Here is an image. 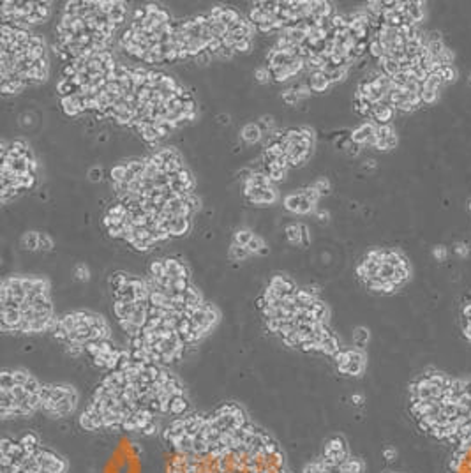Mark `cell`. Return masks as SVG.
<instances>
[{
	"instance_id": "obj_1",
	"label": "cell",
	"mask_w": 471,
	"mask_h": 473,
	"mask_svg": "<svg viewBox=\"0 0 471 473\" xmlns=\"http://www.w3.org/2000/svg\"><path fill=\"white\" fill-rule=\"evenodd\" d=\"M166 473H291L281 442L237 401L170 420L161 433Z\"/></svg>"
},
{
	"instance_id": "obj_2",
	"label": "cell",
	"mask_w": 471,
	"mask_h": 473,
	"mask_svg": "<svg viewBox=\"0 0 471 473\" xmlns=\"http://www.w3.org/2000/svg\"><path fill=\"white\" fill-rule=\"evenodd\" d=\"M192 412L191 397L173 373L157 364L132 360L106 373L88 404L78 413L87 433H127L142 438L161 436L170 420Z\"/></svg>"
},
{
	"instance_id": "obj_3",
	"label": "cell",
	"mask_w": 471,
	"mask_h": 473,
	"mask_svg": "<svg viewBox=\"0 0 471 473\" xmlns=\"http://www.w3.org/2000/svg\"><path fill=\"white\" fill-rule=\"evenodd\" d=\"M408 410L422 434L459 445L471 438V380L424 369L408 385Z\"/></svg>"
},
{
	"instance_id": "obj_4",
	"label": "cell",
	"mask_w": 471,
	"mask_h": 473,
	"mask_svg": "<svg viewBox=\"0 0 471 473\" xmlns=\"http://www.w3.org/2000/svg\"><path fill=\"white\" fill-rule=\"evenodd\" d=\"M57 320L50 281L32 276L4 277L0 284V328L4 334L53 332Z\"/></svg>"
},
{
	"instance_id": "obj_5",
	"label": "cell",
	"mask_w": 471,
	"mask_h": 473,
	"mask_svg": "<svg viewBox=\"0 0 471 473\" xmlns=\"http://www.w3.org/2000/svg\"><path fill=\"white\" fill-rule=\"evenodd\" d=\"M0 473H69V461L34 431L4 434Z\"/></svg>"
},
{
	"instance_id": "obj_6",
	"label": "cell",
	"mask_w": 471,
	"mask_h": 473,
	"mask_svg": "<svg viewBox=\"0 0 471 473\" xmlns=\"http://www.w3.org/2000/svg\"><path fill=\"white\" fill-rule=\"evenodd\" d=\"M43 383L23 367H4L0 373V419L4 422L32 419L41 412Z\"/></svg>"
},
{
	"instance_id": "obj_7",
	"label": "cell",
	"mask_w": 471,
	"mask_h": 473,
	"mask_svg": "<svg viewBox=\"0 0 471 473\" xmlns=\"http://www.w3.org/2000/svg\"><path fill=\"white\" fill-rule=\"evenodd\" d=\"M51 334L71 357H80L85 353L87 345L94 341H103V339H111L113 332L103 315L80 309V311H69L58 316Z\"/></svg>"
},
{
	"instance_id": "obj_8",
	"label": "cell",
	"mask_w": 471,
	"mask_h": 473,
	"mask_svg": "<svg viewBox=\"0 0 471 473\" xmlns=\"http://www.w3.org/2000/svg\"><path fill=\"white\" fill-rule=\"evenodd\" d=\"M365 470L367 463L353 454L346 436L335 433L325 440L320 454L307 461L300 473H365Z\"/></svg>"
},
{
	"instance_id": "obj_9",
	"label": "cell",
	"mask_w": 471,
	"mask_h": 473,
	"mask_svg": "<svg viewBox=\"0 0 471 473\" xmlns=\"http://www.w3.org/2000/svg\"><path fill=\"white\" fill-rule=\"evenodd\" d=\"M80 408V392L71 383H43L41 413L51 420H64L76 415Z\"/></svg>"
},
{
	"instance_id": "obj_10",
	"label": "cell",
	"mask_w": 471,
	"mask_h": 473,
	"mask_svg": "<svg viewBox=\"0 0 471 473\" xmlns=\"http://www.w3.org/2000/svg\"><path fill=\"white\" fill-rule=\"evenodd\" d=\"M332 360L337 373L346 376V378H362L367 369V353L358 346L341 348L332 357Z\"/></svg>"
},
{
	"instance_id": "obj_11",
	"label": "cell",
	"mask_w": 471,
	"mask_h": 473,
	"mask_svg": "<svg viewBox=\"0 0 471 473\" xmlns=\"http://www.w3.org/2000/svg\"><path fill=\"white\" fill-rule=\"evenodd\" d=\"M448 473H471V438L454 447L448 461Z\"/></svg>"
},
{
	"instance_id": "obj_12",
	"label": "cell",
	"mask_w": 471,
	"mask_h": 473,
	"mask_svg": "<svg viewBox=\"0 0 471 473\" xmlns=\"http://www.w3.org/2000/svg\"><path fill=\"white\" fill-rule=\"evenodd\" d=\"M244 196H246L247 201L251 205H274V203L279 199V193H277L276 187H251V186H244Z\"/></svg>"
},
{
	"instance_id": "obj_13",
	"label": "cell",
	"mask_w": 471,
	"mask_h": 473,
	"mask_svg": "<svg viewBox=\"0 0 471 473\" xmlns=\"http://www.w3.org/2000/svg\"><path fill=\"white\" fill-rule=\"evenodd\" d=\"M373 136H376V124L374 122H363L362 125H358L353 132H351L350 140L357 145H367Z\"/></svg>"
},
{
	"instance_id": "obj_14",
	"label": "cell",
	"mask_w": 471,
	"mask_h": 473,
	"mask_svg": "<svg viewBox=\"0 0 471 473\" xmlns=\"http://www.w3.org/2000/svg\"><path fill=\"white\" fill-rule=\"evenodd\" d=\"M395 115V108L390 105H385V103H378V105L373 106V120L376 125H385L390 124V120Z\"/></svg>"
},
{
	"instance_id": "obj_15",
	"label": "cell",
	"mask_w": 471,
	"mask_h": 473,
	"mask_svg": "<svg viewBox=\"0 0 471 473\" xmlns=\"http://www.w3.org/2000/svg\"><path fill=\"white\" fill-rule=\"evenodd\" d=\"M330 87H332V81L326 73H309L307 76V88L311 92H326Z\"/></svg>"
},
{
	"instance_id": "obj_16",
	"label": "cell",
	"mask_w": 471,
	"mask_h": 473,
	"mask_svg": "<svg viewBox=\"0 0 471 473\" xmlns=\"http://www.w3.org/2000/svg\"><path fill=\"white\" fill-rule=\"evenodd\" d=\"M60 105L62 110L68 117H78L81 112H83V106H81V94L76 92L73 95H68V97H60Z\"/></svg>"
},
{
	"instance_id": "obj_17",
	"label": "cell",
	"mask_w": 471,
	"mask_h": 473,
	"mask_svg": "<svg viewBox=\"0 0 471 473\" xmlns=\"http://www.w3.org/2000/svg\"><path fill=\"white\" fill-rule=\"evenodd\" d=\"M166 265V274L172 277H185V279H191V272H189L187 265L180 260V258H164Z\"/></svg>"
},
{
	"instance_id": "obj_18",
	"label": "cell",
	"mask_w": 471,
	"mask_h": 473,
	"mask_svg": "<svg viewBox=\"0 0 471 473\" xmlns=\"http://www.w3.org/2000/svg\"><path fill=\"white\" fill-rule=\"evenodd\" d=\"M51 14V2H36L34 13L27 18L28 23H44Z\"/></svg>"
},
{
	"instance_id": "obj_19",
	"label": "cell",
	"mask_w": 471,
	"mask_h": 473,
	"mask_svg": "<svg viewBox=\"0 0 471 473\" xmlns=\"http://www.w3.org/2000/svg\"><path fill=\"white\" fill-rule=\"evenodd\" d=\"M240 136H242V140L246 143H249V145H254V143H258L259 140L263 138V131L259 129L258 122H249L247 125H244Z\"/></svg>"
},
{
	"instance_id": "obj_20",
	"label": "cell",
	"mask_w": 471,
	"mask_h": 473,
	"mask_svg": "<svg viewBox=\"0 0 471 473\" xmlns=\"http://www.w3.org/2000/svg\"><path fill=\"white\" fill-rule=\"evenodd\" d=\"M125 16H127V7H125L124 2H115V7L111 9V13L108 14L110 21L117 27V25H122L125 21Z\"/></svg>"
},
{
	"instance_id": "obj_21",
	"label": "cell",
	"mask_w": 471,
	"mask_h": 473,
	"mask_svg": "<svg viewBox=\"0 0 471 473\" xmlns=\"http://www.w3.org/2000/svg\"><path fill=\"white\" fill-rule=\"evenodd\" d=\"M422 6H424V2H408V9L404 13V16H408L417 25L418 21L424 20V7Z\"/></svg>"
},
{
	"instance_id": "obj_22",
	"label": "cell",
	"mask_w": 471,
	"mask_h": 473,
	"mask_svg": "<svg viewBox=\"0 0 471 473\" xmlns=\"http://www.w3.org/2000/svg\"><path fill=\"white\" fill-rule=\"evenodd\" d=\"M270 75H272V80L277 81V83H283V81H288L291 80L293 76H296V73L293 71L291 65H286V67H274V69H268Z\"/></svg>"
},
{
	"instance_id": "obj_23",
	"label": "cell",
	"mask_w": 471,
	"mask_h": 473,
	"mask_svg": "<svg viewBox=\"0 0 471 473\" xmlns=\"http://www.w3.org/2000/svg\"><path fill=\"white\" fill-rule=\"evenodd\" d=\"M110 179L111 184H125V179H127V164L125 162H120V164H115L113 168L110 170Z\"/></svg>"
},
{
	"instance_id": "obj_24",
	"label": "cell",
	"mask_w": 471,
	"mask_h": 473,
	"mask_svg": "<svg viewBox=\"0 0 471 473\" xmlns=\"http://www.w3.org/2000/svg\"><path fill=\"white\" fill-rule=\"evenodd\" d=\"M18 184H20V189L21 191L34 189L36 184H37V173H30V172L18 173Z\"/></svg>"
},
{
	"instance_id": "obj_25",
	"label": "cell",
	"mask_w": 471,
	"mask_h": 473,
	"mask_svg": "<svg viewBox=\"0 0 471 473\" xmlns=\"http://www.w3.org/2000/svg\"><path fill=\"white\" fill-rule=\"evenodd\" d=\"M348 71H350V65H344V67H332V65H328V69H326L325 73L328 75L332 85H335V83H341V81L346 80Z\"/></svg>"
},
{
	"instance_id": "obj_26",
	"label": "cell",
	"mask_w": 471,
	"mask_h": 473,
	"mask_svg": "<svg viewBox=\"0 0 471 473\" xmlns=\"http://www.w3.org/2000/svg\"><path fill=\"white\" fill-rule=\"evenodd\" d=\"M284 233H286V239L290 244L302 246V224H290V226H286Z\"/></svg>"
},
{
	"instance_id": "obj_27",
	"label": "cell",
	"mask_w": 471,
	"mask_h": 473,
	"mask_svg": "<svg viewBox=\"0 0 471 473\" xmlns=\"http://www.w3.org/2000/svg\"><path fill=\"white\" fill-rule=\"evenodd\" d=\"M284 209L288 210V212H296L298 214V209H300V203H302V193H291V194H286L284 196Z\"/></svg>"
},
{
	"instance_id": "obj_28",
	"label": "cell",
	"mask_w": 471,
	"mask_h": 473,
	"mask_svg": "<svg viewBox=\"0 0 471 473\" xmlns=\"http://www.w3.org/2000/svg\"><path fill=\"white\" fill-rule=\"evenodd\" d=\"M106 216L118 217V219H125V217L129 216V209L122 201H115V203H111V205L108 207V212H106Z\"/></svg>"
},
{
	"instance_id": "obj_29",
	"label": "cell",
	"mask_w": 471,
	"mask_h": 473,
	"mask_svg": "<svg viewBox=\"0 0 471 473\" xmlns=\"http://www.w3.org/2000/svg\"><path fill=\"white\" fill-rule=\"evenodd\" d=\"M369 339H371V334L365 327H357L353 330V345L358 346V348H363V346L369 343Z\"/></svg>"
},
{
	"instance_id": "obj_30",
	"label": "cell",
	"mask_w": 471,
	"mask_h": 473,
	"mask_svg": "<svg viewBox=\"0 0 471 473\" xmlns=\"http://www.w3.org/2000/svg\"><path fill=\"white\" fill-rule=\"evenodd\" d=\"M249 256H251V253L246 246H237V244H231V247H229V258H231V260L244 261Z\"/></svg>"
},
{
	"instance_id": "obj_31",
	"label": "cell",
	"mask_w": 471,
	"mask_h": 473,
	"mask_svg": "<svg viewBox=\"0 0 471 473\" xmlns=\"http://www.w3.org/2000/svg\"><path fill=\"white\" fill-rule=\"evenodd\" d=\"M21 244L27 251H39V233L37 231H28L23 235Z\"/></svg>"
},
{
	"instance_id": "obj_32",
	"label": "cell",
	"mask_w": 471,
	"mask_h": 473,
	"mask_svg": "<svg viewBox=\"0 0 471 473\" xmlns=\"http://www.w3.org/2000/svg\"><path fill=\"white\" fill-rule=\"evenodd\" d=\"M78 90H80V88L74 87V85L71 83V80H68V78H60V81L57 83V92L62 95V97H68V95L76 94Z\"/></svg>"
},
{
	"instance_id": "obj_33",
	"label": "cell",
	"mask_w": 471,
	"mask_h": 473,
	"mask_svg": "<svg viewBox=\"0 0 471 473\" xmlns=\"http://www.w3.org/2000/svg\"><path fill=\"white\" fill-rule=\"evenodd\" d=\"M369 53H371V57H374L376 60L383 57V55H387V50H385V46L376 38H374V36L369 41Z\"/></svg>"
},
{
	"instance_id": "obj_34",
	"label": "cell",
	"mask_w": 471,
	"mask_h": 473,
	"mask_svg": "<svg viewBox=\"0 0 471 473\" xmlns=\"http://www.w3.org/2000/svg\"><path fill=\"white\" fill-rule=\"evenodd\" d=\"M265 173L270 177V180H272V182L276 184V182H283V180L286 179L288 170H284V168H276V166H268V168H265Z\"/></svg>"
},
{
	"instance_id": "obj_35",
	"label": "cell",
	"mask_w": 471,
	"mask_h": 473,
	"mask_svg": "<svg viewBox=\"0 0 471 473\" xmlns=\"http://www.w3.org/2000/svg\"><path fill=\"white\" fill-rule=\"evenodd\" d=\"M254 233L251 230H237L235 235H233V244L237 246H247V244L253 240Z\"/></svg>"
},
{
	"instance_id": "obj_36",
	"label": "cell",
	"mask_w": 471,
	"mask_h": 473,
	"mask_svg": "<svg viewBox=\"0 0 471 473\" xmlns=\"http://www.w3.org/2000/svg\"><path fill=\"white\" fill-rule=\"evenodd\" d=\"M381 69H383V75L390 76V78H394V76H397L400 71H402V67H400L399 62L392 60V58H388L387 62H385L383 65H381Z\"/></svg>"
},
{
	"instance_id": "obj_37",
	"label": "cell",
	"mask_w": 471,
	"mask_h": 473,
	"mask_svg": "<svg viewBox=\"0 0 471 473\" xmlns=\"http://www.w3.org/2000/svg\"><path fill=\"white\" fill-rule=\"evenodd\" d=\"M436 75H440L445 83H450V81L457 80V71H455L452 65H443V67H440L436 71Z\"/></svg>"
},
{
	"instance_id": "obj_38",
	"label": "cell",
	"mask_w": 471,
	"mask_h": 473,
	"mask_svg": "<svg viewBox=\"0 0 471 473\" xmlns=\"http://www.w3.org/2000/svg\"><path fill=\"white\" fill-rule=\"evenodd\" d=\"M155 127H157V131H159V136L161 138H166L168 134H172L173 131H175V125L173 124H170L168 120H159V122H155Z\"/></svg>"
},
{
	"instance_id": "obj_39",
	"label": "cell",
	"mask_w": 471,
	"mask_h": 473,
	"mask_svg": "<svg viewBox=\"0 0 471 473\" xmlns=\"http://www.w3.org/2000/svg\"><path fill=\"white\" fill-rule=\"evenodd\" d=\"M313 187L320 193V196H325V194L330 193V182H328V179H325V177H320V179L313 184Z\"/></svg>"
},
{
	"instance_id": "obj_40",
	"label": "cell",
	"mask_w": 471,
	"mask_h": 473,
	"mask_svg": "<svg viewBox=\"0 0 471 473\" xmlns=\"http://www.w3.org/2000/svg\"><path fill=\"white\" fill-rule=\"evenodd\" d=\"M392 134H395V131L392 129L390 124L376 125V138L378 140H387V138H390Z\"/></svg>"
},
{
	"instance_id": "obj_41",
	"label": "cell",
	"mask_w": 471,
	"mask_h": 473,
	"mask_svg": "<svg viewBox=\"0 0 471 473\" xmlns=\"http://www.w3.org/2000/svg\"><path fill=\"white\" fill-rule=\"evenodd\" d=\"M251 48H253V39H244L233 44V51L235 53H249Z\"/></svg>"
},
{
	"instance_id": "obj_42",
	"label": "cell",
	"mask_w": 471,
	"mask_h": 473,
	"mask_svg": "<svg viewBox=\"0 0 471 473\" xmlns=\"http://www.w3.org/2000/svg\"><path fill=\"white\" fill-rule=\"evenodd\" d=\"M254 80L258 81V83H268L270 80H272V75H270L268 67H259L254 71Z\"/></svg>"
},
{
	"instance_id": "obj_43",
	"label": "cell",
	"mask_w": 471,
	"mask_h": 473,
	"mask_svg": "<svg viewBox=\"0 0 471 473\" xmlns=\"http://www.w3.org/2000/svg\"><path fill=\"white\" fill-rule=\"evenodd\" d=\"M51 249H53V240H51V236L46 233H39V251L48 253V251H51Z\"/></svg>"
},
{
	"instance_id": "obj_44",
	"label": "cell",
	"mask_w": 471,
	"mask_h": 473,
	"mask_svg": "<svg viewBox=\"0 0 471 473\" xmlns=\"http://www.w3.org/2000/svg\"><path fill=\"white\" fill-rule=\"evenodd\" d=\"M302 198H306L307 201H311L313 205H316L318 199H320L321 196H320V193H318V191L314 189L313 186H309V187H306V189L302 191Z\"/></svg>"
},
{
	"instance_id": "obj_45",
	"label": "cell",
	"mask_w": 471,
	"mask_h": 473,
	"mask_svg": "<svg viewBox=\"0 0 471 473\" xmlns=\"http://www.w3.org/2000/svg\"><path fill=\"white\" fill-rule=\"evenodd\" d=\"M129 246H131V247H132V249H134V251H138V253H147V251H148V249H150V247H152V244L148 242V240L134 239V240H132L131 244H129Z\"/></svg>"
},
{
	"instance_id": "obj_46",
	"label": "cell",
	"mask_w": 471,
	"mask_h": 473,
	"mask_svg": "<svg viewBox=\"0 0 471 473\" xmlns=\"http://www.w3.org/2000/svg\"><path fill=\"white\" fill-rule=\"evenodd\" d=\"M246 247H247V249H249V253H251V254H259V251H261L263 247H265V244H263V240L259 239V236H256V235H254V236H253V240H251V242L247 244Z\"/></svg>"
},
{
	"instance_id": "obj_47",
	"label": "cell",
	"mask_w": 471,
	"mask_h": 473,
	"mask_svg": "<svg viewBox=\"0 0 471 473\" xmlns=\"http://www.w3.org/2000/svg\"><path fill=\"white\" fill-rule=\"evenodd\" d=\"M420 95H422V103H424V105H434V103L438 101V97H440V92L422 90Z\"/></svg>"
},
{
	"instance_id": "obj_48",
	"label": "cell",
	"mask_w": 471,
	"mask_h": 473,
	"mask_svg": "<svg viewBox=\"0 0 471 473\" xmlns=\"http://www.w3.org/2000/svg\"><path fill=\"white\" fill-rule=\"evenodd\" d=\"M74 277H76L78 281H81V283H87V281L90 279V272H88V268L85 267V265H78L76 271H74Z\"/></svg>"
},
{
	"instance_id": "obj_49",
	"label": "cell",
	"mask_w": 471,
	"mask_h": 473,
	"mask_svg": "<svg viewBox=\"0 0 471 473\" xmlns=\"http://www.w3.org/2000/svg\"><path fill=\"white\" fill-rule=\"evenodd\" d=\"M258 125H259V129L263 131V134H265V132H268L270 129L274 127V118L272 117H261L258 120Z\"/></svg>"
},
{
	"instance_id": "obj_50",
	"label": "cell",
	"mask_w": 471,
	"mask_h": 473,
	"mask_svg": "<svg viewBox=\"0 0 471 473\" xmlns=\"http://www.w3.org/2000/svg\"><path fill=\"white\" fill-rule=\"evenodd\" d=\"M314 207L316 205H313L311 201H307L306 198H302V203H300V209H298V214L300 216H307V214H311L314 210Z\"/></svg>"
},
{
	"instance_id": "obj_51",
	"label": "cell",
	"mask_w": 471,
	"mask_h": 473,
	"mask_svg": "<svg viewBox=\"0 0 471 473\" xmlns=\"http://www.w3.org/2000/svg\"><path fill=\"white\" fill-rule=\"evenodd\" d=\"M395 110L400 112V113H411V112H415V110H417V106H413L410 101H402V103H399V105L395 106Z\"/></svg>"
},
{
	"instance_id": "obj_52",
	"label": "cell",
	"mask_w": 471,
	"mask_h": 473,
	"mask_svg": "<svg viewBox=\"0 0 471 473\" xmlns=\"http://www.w3.org/2000/svg\"><path fill=\"white\" fill-rule=\"evenodd\" d=\"M344 150H346L348 156L355 157V156H358V152H360V145H357V143H353V142L350 140V143H348V147H346Z\"/></svg>"
},
{
	"instance_id": "obj_53",
	"label": "cell",
	"mask_w": 471,
	"mask_h": 473,
	"mask_svg": "<svg viewBox=\"0 0 471 473\" xmlns=\"http://www.w3.org/2000/svg\"><path fill=\"white\" fill-rule=\"evenodd\" d=\"M383 457H385L387 461H390V463H392V461H394L395 457H397V450H395L394 447H387V449L383 450Z\"/></svg>"
},
{
	"instance_id": "obj_54",
	"label": "cell",
	"mask_w": 471,
	"mask_h": 473,
	"mask_svg": "<svg viewBox=\"0 0 471 473\" xmlns=\"http://www.w3.org/2000/svg\"><path fill=\"white\" fill-rule=\"evenodd\" d=\"M88 179H90L92 182H99V180L103 179V170L101 168L90 170V173H88Z\"/></svg>"
},
{
	"instance_id": "obj_55",
	"label": "cell",
	"mask_w": 471,
	"mask_h": 473,
	"mask_svg": "<svg viewBox=\"0 0 471 473\" xmlns=\"http://www.w3.org/2000/svg\"><path fill=\"white\" fill-rule=\"evenodd\" d=\"M309 244H311L309 230H307L306 224H302V246H309Z\"/></svg>"
},
{
	"instance_id": "obj_56",
	"label": "cell",
	"mask_w": 471,
	"mask_h": 473,
	"mask_svg": "<svg viewBox=\"0 0 471 473\" xmlns=\"http://www.w3.org/2000/svg\"><path fill=\"white\" fill-rule=\"evenodd\" d=\"M455 253H457L459 256H468L469 247H466L464 244H457V246H455Z\"/></svg>"
},
{
	"instance_id": "obj_57",
	"label": "cell",
	"mask_w": 471,
	"mask_h": 473,
	"mask_svg": "<svg viewBox=\"0 0 471 473\" xmlns=\"http://www.w3.org/2000/svg\"><path fill=\"white\" fill-rule=\"evenodd\" d=\"M434 256H436V260L443 261L445 258H447V249H445V247H436V249H434Z\"/></svg>"
},
{
	"instance_id": "obj_58",
	"label": "cell",
	"mask_w": 471,
	"mask_h": 473,
	"mask_svg": "<svg viewBox=\"0 0 471 473\" xmlns=\"http://www.w3.org/2000/svg\"><path fill=\"white\" fill-rule=\"evenodd\" d=\"M365 168H376V161H374V159H369V161H365Z\"/></svg>"
},
{
	"instance_id": "obj_59",
	"label": "cell",
	"mask_w": 471,
	"mask_h": 473,
	"mask_svg": "<svg viewBox=\"0 0 471 473\" xmlns=\"http://www.w3.org/2000/svg\"><path fill=\"white\" fill-rule=\"evenodd\" d=\"M320 219H321V221H326V219H328V214H326V212H320Z\"/></svg>"
},
{
	"instance_id": "obj_60",
	"label": "cell",
	"mask_w": 471,
	"mask_h": 473,
	"mask_svg": "<svg viewBox=\"0 0 471 473\" xmlns=\"http://www.w3.org/2000/svg\"><path fill=\"white\" fill-rule=\"evenodd\" d=\"M259 254H268V247H266V246H265V247H263V249H261V251H259Z\"/></svg>"
},
{
	"instance_id": "obj_61",
	"label": "cell",
	"mask_w": 471,
	"mask_h": 473,
	"mask_svg": "<svg viewBox=\"0 0 471 473\" xmlns=\"http://www.w3.org/2000/svg\"><path fill=\"white\" fill-rule=\"evenodd\" d=\"M387 473H404V471H387Z\"/></svg>"
},
{
	"instance_id": "obj_62",
	"label": "cell",
	"mask_w": 471,
	"mask_h": 473,
	"mask_svg": "<svg viewBox=\"0 0 471 473\" xmlns=\"http://www.w3.org/2000/svg\"><path fill=\"white\" fill-rule=\"evenodd\" d=\"M469 83H471V76H469Z\"/></svg>"
}]
</instances>
